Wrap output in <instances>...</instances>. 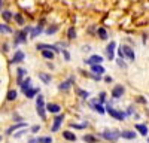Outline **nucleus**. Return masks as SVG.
<instances>
[{
  "mask_svg": "<svg viewBox=\"0 0 149 143\" xmlns=\"http://www.w3.org/2000/svg\"><path fill=\"white\" fill-rule=\"evenodd\" d=\"M33 27L27 26V27H24L22 30H18L15 33V39H14V45L18 46V45H22V43H27V36L30 34Z\"/></svg>",
  "mask_w": 149,
  "mask_h": 143,
  "instance_id": "nucleus-1",
  "label": "nucleus"
},
{
  "mask_svg": "<svg viewBox=\"0 0 149 143\" xmlns=\"http://www.w3.org/2000/svg\"><path fill=\"white\" fill-rule=\"evenodd\" d=\"M36 112L42 119H46V104H45L43 95H40V94L36 97Z\"/></svg>",
  "mask_w": 149,
  "mask_h": 143,
  "instance_id": "nucleus-2",
  "label": "nucleus"
},
{
  "mask_svg": "<svg viewBox=\"0 0 149 143\" xmlns=\"http://www.w3.org/2000/svg\"><path fill=\"white\" fill-rule=\"evenodd\" d=\"M102 137L109 140V142H116L119 137H121V131H116V130H104L102 133Z\"/></svg>",
  "mask_w": 149,
  "mask_h": 143,
  "instance_id": "nucleus-3",
  "label": "nucleus"
},
{
  "mask_svg": "<svg viewBox=\"0 0 149 143\" xmlns=\"http://www.w3.org/2000/svg\"><path fill=\"white\" fill-rule=\"evenodd\" d=\"M119 48H121V51H122L124 58H127L128 61H134V60H136V52H134V49H133L131 46H128V45H121Z\"/></svg>",
  "mask_w": 149,
  "mask_h": 143,
  "instance_id": "nucleus-4",
  "label": "nucleus"
},
{
  "mask_svg": "<svg viewBox=\"0 0 149 143\" xmlns=\"http://www.w3.org/2000/svg\"><path fill=\"white\" fill-rule=\"evenodd\" d=\"M106 112L113 118V119H118V121H124L125 119V113H124L122 110H116L113 109L112 106H106Z\"/></svg>",
  "mask_w": 149,
  "mask_h": 143,
  "instance_id": "nucleus-5",
  "label": "nucleus"
},
{
  "mask_svg": "<svg viewBox=\"0 0 149 143\" xmlns=\"http://www.w3.org/2000/svg\"><path fill=\"white\" fill-rule=\"evenodd\" d=\"M90 106H91V109H93V110L98 112L100 115L106 113V107H103V104H102L100 101H98V99H94V100H91V101H90Z\"/></svg>",
  "mask_w": 149,
  "mask_h": 143,
  "instance_id": "nucleus-6",
  "label": "nucleus"
},
{
  "mask_svg": "<svg viewBox=\"0 0 149 143\" xmlns=\"http://www.w3.org/2000/svg\"><path fill=\"white\" fill-rule=\"evenodd\" d=\"M36 49H37V51L49 49V51H52V52H55V54L61 52V49H60L58 46H55V45H48V43H37V45H36Z\"/></svg>",
  "mask_w": 149,
  "mask_h": 143,
  "instance_id": "nucleus-7",
  "label": "nucleus"
},
{
  "mask_svg": "<svg viewBox=\"0 0 149 143\" xmlns=\"http://www.w3.org/2000/svg\"><path fill=\"white\" fill-rule=\"evenodd\" d=\"M115 49H116V42H113L112 40L110 43H107V46H106V57H107V60H113V57H115Z\"/></svg>",
  "mask_w": 149,
  "mask_h": 143,
  "instance_id": "nucleus-8",
  "label": "nucleus"
},
{
  "mask_svg": "<svg viewBox=\"0 0 149 143\" xmlns=\"http://www.w3.org/2000/svg\"><path fill=\"white\" fill-rule=\"evenodd\" d=\"M102 63H103V57H102V55H98V54H94V55H91L90 58H86V60H85V64H88V66L102 64Z\"/></svg>",
  "mask_w": 149,
  "mask_h": 143,
  "instance_id": "nucleus-9",
  "label": "nucleus"
},
{
  "mask_svg": "<svg viewBox=\"0 0 149 143\" xmlns=\"http://www.w3.org/2000/svg\"><path fill=\"white\" fill-rule=\"evenodd\" d=\"M24 58H26V54H24L21 49H17L15 54H14V57H12V60H10V63L12 64H19V63L24 61Z\"/></svg>",
  "mask_w": 149,
  "mask_h": 143,
  "instance_id": "nucleus-10",
  "label": "nucleus"
},
{
  "mask_svg": "<svg viewBox=\"0 0 149 143\" xmlns=\"http://www.w3.org/2000/svg\"><path fill=\"white\" fill-rule=\"evenodd\" d=\"M63 121H64V115H57V116L54 118V124H52V127H51L52 133H57V131L60 130V125L63 124Z\"/></svg>",
  "mask_w": 149,
  "mask_h": 143,
  "instance_id": "nucleus-11",
  "label": "nucleus"
},
{
  "mask_svg": "<svg viewBox=\"0 0 149 143\" xmlns=\"http://www.w3.org/2000/svg\"><path fill=\"white\" fill-rule=\"evenodd\" d=\"M124 92H125V88H124L122 85H116V87H113V90H112V97L113 99H121Z\"/></svg>",
  "mask_w": 149,
  "mask_h": 143,
  "instance_id": "nucleus-12",
  "label": "nucleus"
},
{
  "mask_svg": "<svg viewBox=\"0 0 149 143\" xmlns=\"http://www.w3.org/2000/svg\"><path fill=\"white\" fill-rule=\"evenodd\" d=\"M24 78H27V69L18 67V69H17V83H18V85L24 81Z\"/></svg>",
  "mask_w": 149,
  "mask_h": 143,
  "instance_id": "nucleus-13",
  "label": "nucleus"
},
{
  "mask_svg": "<svg viewBox=\"0 0 149 143\" xmlns=\"http://www.w3.org/2000/svg\"><path fill=\"white\" fill-rule=\"evenodd\" d=\"M72 85H73V78H70V79H67L64 82H61L60 85H58V90L60 91H69L72 88Z\"/></svg>",
  "mask_w": 149,
  "mask_h": 143,
  "instance_id": "nucleus-14",
  "label": "nucleus"
},
{
  "mask_svg": "<svg viewBox=\"0 0 149 143\" xmlns=\"http://www.w3.org/2000/svg\"><path fill=\"white\" fill-rule=\"evenodd\" d=\"M61 110V106L57 103H48L46 104V112H51V113H60Z\"/></svg>",
  "mask_w": 149,
  "mask_h": 143,
  "instance_id": "nucleus-15",
  "label": "nucleus"
},
{
  "mask_svg": "<svg viewBox=\"0 0 149 143\" xmlns=\"http://www.w3.org/2000/svg\"><path fill=\"white\" fill-rule=\"evenodd\" d=\"M43 31V27H42V24H39V26H36V27H33L31 28V31H30V39H36L37 36H39L40 33Z\"/></svg>",
  "mask_w": 149,
  "mask_h": 143,
  "instance_id": "nucleus-16",
  "label": "nucleus"
},
{
  "mask_svg": "<svg viewBox=\"0 0 149 143\" xmlns=\"http://www.w3.org/2000/svg\"><path fill=\"white\" fill-rule=\"evenodd\" d=\"M19 87H21V91H22V92H26L27 90H30V88H31V78L27 76L26 79L19 83Z\"/></svg>",
  "mask_w": 149,
  "mask_h": 143,
  "instance_id": "nucleus-17",
  "label": "nucleus"
},
{
  "mask_svg": "<svg viewBox=\"0 0 149 143\" xmlns=\"http://www.w3.org/2000/svg\"><path fill=\"white\" fill-rule=\"evenodd\" d=\"M91 67V73H94V75H104V67L102 66V64H94V66H90Z\"/></svg>",
  "mask_w": 149,
  "mask_h": 143,
  "instance_id": "nucleus-18",
  "label": "nucleus"
},
{
  "mask_svg": "<svg viewBox=\"0 0 149 143\" xmlns=\"http://www.w3.org/2000/svg\"><path fill=\"white\" fill-rule=\"evenodd\" d=\"M121 137L127 139V140H133V139H136V133L130 131V130H124V131H121Z\"/></svg>",
  "mask_w": 149,
  "mask_h": 143,
  "instance_id": "nucleus-19",
  "label": "nucleus"
},
{
  "mask_svg": "<svg viewBox=\"0 0 149 143\" xmlns=\"http://www.w3.org/2000/svg\"><path fill=\"white\" fill-rule=\"evenodd\" d=\"M97 36H98V39L100 40H107V31L104 27H98L97 28Z\"/></svg>",
  "mask_w": 149,
  "mask_h": 143,
  "instance_id": "nucleus-20",
  "label": "nucleus"
},
{
  "mask_svg": "<svg viewBox=\"0 0 149 143\" xmlns=\"http://www.w3.org/2000/svg\"><path fill=\"white\" fill-rule=\"evenodd\" d=\"M26 125H27L26 122H18V124H15V125H12V127H9V128L6 130V134H12V133H14L15 130H18V128H24V127H26Z\"/></svg>",
  "mask_w": 149,
  "mask_h": 143,
  "instance_id": "nucleus-21",
  "label": "nucleus"
},
{
  "mask_svg": "<svg viewBox=\"0 0 149 143\" xmlns=\"http://www.w3.org/2000/svg\"><path fill=\"white\" fill-rule=\"evenodd\" d=\"M40 54H42V57L45 58V60H54V57H55V52H52V51H49V49H42L40 51Z\"/></svg>",
  "mask_w": 149,
  "mask_h": 143,
  "instance_id": "nucleus-22",
  "label": "nucleus"
},
{
  "mask_svg": "<svg viewBox=\"0 0 149 143\" xmlns=\"http://www.w3.org/2000/svg\"><path fill=\"white\" fill-rule=\"evenodd\" d=\"M17 97H18V91L17 90H9L8 94H6V100L8 101H14V100H17Z\"/></svg>",
  "mask_w": 149,
  "mask_h": 143,
  "instance_id": "nucleus-23",
  "label": "nucleus"
},
{
  "mask_svg": "<svg viewBox=\"0 0 149 143\" xmlns=\"http://www.w3.org/2000/svg\"><path fill=\"white\" fill-rule=\"evenodd\" d=\"M37 92H39V88H33V87H31L30 90H27L24 94H26V97H27V99H34Z\"/></svg>",
  "mask_w": 149,
  "mask_h": 143,
  "instance_id": "nucleus-24",
  "label": "nucleus"
},
{
  "mask_svg": "<svg viewBox=\"0 0 149 143\" xmlns=\"http://www.w3.org/2000/svg\"><path fill=\"white\" fill-rule=\"evenodd\" d=\"M136 130H137L142 136H146V134H148V131H149L148 127H146L145 124H136Z\"/></svg>",
  "mask_w": 149,
  "mask_h": 143,
  "instance_id": "nucleus-25",
  "label": "nucleus"
},
{
  "mask_svg": "<svg viewBox=\"0 0 149 143\" xmlns=\"http://www.w3.org/2000/svg\"><path fill=\"white\" fill-rule=\"evenodd\" d=\"M39 79L43 82V83H51V81H52V78H51V75H48V73H39Z\"/></svg>",
  "mask_w": 149,
  "mask_h": 143,
  "instance_id": "nucleus-26",
  "label": "nucleus"
},
{
  "mask_svg": "<svg viewBox=\"0 0 149 143\" xmlns=\"http://www.w3.org/2000/svg\"><path fill=\"white\" fill-rule=\"evenodd\" d=\"M63 137L69 142H74L76 140V134H73L72 131H63Z\"/></svg>",
  "mask_w": 149,
  "mask_h": 143,
  "instance_id": "nucleus-27",
  "label": "nucleus"
},
{
  "mask_svg": "<svg viewBox=\"0 0 149 143\" xmlns=\"http://www.w3.org/2000/svg\"><path fill=\"white\" fill-rule=\"evenodd\" d=\"M2 18H3L6 22H9L10 19H14V14H12L10 10H3V12H2Z\"/></svg>",
  "mask_w": 149,
  "mask_h": 143,
  "instance_id": "nucleus-28",
  "label": "nucleus"
},
{
  "mask_svg": "<svg viewBox=\"0 0 149 143\" xmlns=\"http://www.w3.org/2000/svg\"><path fill=\"white\" fill-rule=\"evenodd\" d=\"M74 91L78 92V95H79L81 99H88V97H90V92H88V91H85V90H81V88L76 87V88H74Z\"/></svg>",
  "mask_w": 149,
  "mask_h": 143,
  "instance_id": "nucleus-29",
  "label": "nucleus"
},
{
  "mask_svg": "<svg viewBox=\"0 0 149 143\" xmlns=\"http://www.w3.org/2000/svg\"><path fill=\"white\" fill-rule=\"evenodd\" d=\"M67 39L69 40L76 39V28H74V27H69V30H67Z\"/></svg>",
  "mask_w": 149,
  "mask_h": 143,
  "instance_id": "nucleus-30",
  "label": "nucleus"
},
{
  "mask_svg": "<svg viewBox=\"0 0 149 143\" xmlns=\"http://www.w3.org/2000/svg\"><path fill=\"white\" fill-rule=\"evenodd\" d=\"M0 33L9 34V33H14V30H12V27H9L8 24H0Z\"/></svg>",
  "mask_w": 149,
  "mask_h": 143,
  "instance_id": "nucleus-31",
  "label": "nucleus"
},
{
  "mask_svg": "<svg viewBox=\"0 0 149 143\" xmlns=\"http://www.w3.org/2000/svg\"><path fill=\"white\" fill-rule=\"evenodd\" d=\"M14 19L18 26H24V17L21 14H14Z\"/></svg>",
  "mask_w": 149,
  "mask_h": 143,
  "instance_id": "nucleus-32",
  "label": "nucleus"
},
{
  "mask_svg": "<svg viewBox=\"0 0 149 143\" xmlns=\"http://www.w3.org/2000/svg\"><path fill=\"white\" fill-rule=\"evenodd\" d=\"M58 28H60L58 26H51V27H48V28L45 30V33H46V34H49V36H51V34H55V33L58 31Z\"/></svg>",
  "mask_w": 149,
  "mask_h": 143,
  "instance_id": "nucleus-33",
  "label": "nucleus"
},
{
  "mask_svg": "<svg viewBox=\"0 0 149 143\" xmlns=\"http://www.w3.org/2000/svg\"><path fill=\"white\" fill-rule=\"evenodd\" d=\"M84 140H85L86 143H97V139H95L94 136H91V134H85V136H84Z\"/></svg>",
  "mask_w": 149,
  "mask_h": 143,
  "instance_id": "nucleus-34",
  "label": "nucleus"
},
{
  "mask_svg": "<svg viewBox=\"0 0 149 143\" xmlns=\"http://www.w3.org/2000/svg\"><path fill=\"white\" fill-rule=\"evenodd\" d=\"M39 143H52V137H39Z\"/></svg>",
  "mask_w": 149,
  "mask_h": 143,
  "instance_id": "nucleus-35",
  "label": "nucleus"
},
{
  "mask_svg": "<svg viewBox=\"0 0 149 143\" xmlns=\"http://www.w3.org/2000/svg\"><path fill=\"white\" fill-rule=\"evenodd\" d=\"M61 54H63L64 60L69 63V61H70V54H69V51H67V49H61Z\"/></svg>",
  "mask_w": 149,
  "mask_h": 143,
  "instance_id": "nucleus-36",
  "label": "nucleus"
},
{
  "mask_svg": "<svg viewBox=\"0 0 149 143\" xmlns=\"http://www.w3.org/2000/svg\"><path fill=\"white\" fill-rule=\"evenodd\" d=\"M116 64H118L119 67H122V69H127V64L124 63V58H121V57L116 60Z\"/></svg>",
  "mask_w": 149,
  "mask_h": 143,
  "instance_id": "nucleus-37",
  "label": "nucleus"
},
{
  "mask_svg": "<svg viewBox=\"0 0 149 143\" xmlns=\"http://www.w3.org/2000/svg\"><path fill=\"white\" fill-rule=\"evenodd\" d=\"M104 100H106V92H100V99H98V101L104 103Z\"/></svg>",
  "mask_w": 149,
  "mask_h": 143,
  "instance_id": "nucleus-38",
  "label": "nucleus"
},
{
  "mask_svg": "<svg viewBox=\"0 0 149 143\" xmlns=\"http://www.w3.org/2000/svg\"><path fill=\"white\" fill-rule=\"evenodd\" d=\"M37 131H40V125H34V127H31V133H37Z\"/></svg>",
  "mask_w": 149,
  "mask_h": 143,
  "instance_id": "nucleus-39",
  "label": "nucleus"
},
{
  "mask_svg": "<svg viewBox=\"0 0 149 143\" xmlns=\"http://www.w3.org/2000/svg\"><path fill=\"white\" fill-rule=\"evenodd\" d=\"M70 127H72V128H78V130H81V128H84V127H85V124H84V125H79V124H72Z\"/></svg>",
  "mask_w": 149,
  "mask_h": 143,
  "instance_id": "nucleus-40",
  "label": "nucleus"
},
{
  "mask_svg": "<svg viewBox=\"0 0 149 143\" xmlns=\"http://www.w3.org/2000/svg\"><path fill=\"white\" fill-rule=\"evenodd\" d=\"M24 133H26V130H21V131H18V133H15V137L18 139V137H21Z\"/></svg>",
  "mask_w": 149,
  "mask_h": 143,
  "instance_id": "nucleus-41",
  "label": "nucleus"
},
{
  "mask_svg": "<svg viewBox=\"0 0 149 143\" xmlns=\"http://www.w3.org/2000/svg\"><path fill=\"white\" fill-rule=\"evenodd\" d=\"M104 82L110 83V82H112V78H110V76H106V78H104Z\"/></svg>",
  "mask_w": 149,
  "mask_h": 143,
  "instance_id": "nucleus-42",
  "label": "nucleus"
},
{
  "mask_svg": "<svg viewBox=\"0 0 149 143\" xmlns=\"http://www.w3.org/2000/svg\"><path fill=\"white\" fill-rule=\"evenodd\" d=\"M29 143H39V140H37V139H31Z\"/></svg>",
  "mask_w": 149,
  "mask_h": 143,
  "instance_id": "nucleus-43",
  "label": "nucleus"
},
{
  "mask_svg": "<svg viewBox=\"0 0 149 143\" xmlns=\"http://www.w3.org/2000/svg\"><path fill=\"white\" fill-rule=\"evenodd\" d=\"M0 140H2V136H0Z\"/></svg>",
  "mask_w": 149,
  "mask_h": 143,
  "instance_id": "nucleus-44",
  "label": "nucleus"
}]
</instances>
